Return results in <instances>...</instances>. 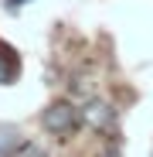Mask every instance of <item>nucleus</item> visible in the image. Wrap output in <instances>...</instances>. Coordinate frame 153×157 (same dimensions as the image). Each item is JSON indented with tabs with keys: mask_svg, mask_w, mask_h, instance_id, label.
Instances as JSON below:
<instances>
[{
	"mask_svg": "<svg viewBox=\"0 0 153 157\" xmlns=\"http://www.w3.org/2000/svg\"><path fill=\"white\" fill-rule=\"evenodd\" d=\"M85 120L92 123V126H99V130H106V126H112V109L106 106V102H92V106H85Z\"/></svg>",
	"mask_w": 153,
	"mask_h": 157,
	"instance_id": "3",
	"label": "nucleus"
},
{
	"mask_svg": "<svg viewBox=\"0 0 153 157\" xmlns=\"http://www.w3.org/2000/svg\"><path fill=\"white\" fill-rule=\"evenodd\" d=\"M41 123H44V130L51 137H71L75 130H78V123H82V116H78V109L71 106V102H51V106L44 109V116H41Z\"/></svg>",
	"mask_w": 153,
	"mask_h": 157,
	"instance_id": "1",
	"label": "nucleus"
},
{
	"mask_svg": "<svg viewBox=\"0 0 153 157\" xmlns=\"http://www.w3.org/2000/svg\"><path fill=\"white\" fill-rule=\"evenodd\" d=\"M7 4H10V7H14V10H17V7H20V4H27V0H7Z\"/></svg>",
	"mask_w": 153,
	"mask_h": 157,
	"instance_id": "5",
	"label": "nucleus"
},
{
	"mask_svg": "<svg viewBox=\"0 0 153 157\" xmlns=\"http://www.w3.org/2000/svg\"><path fill=\"white\" fill-rule=\"evenodd\" d=\"M24 147V137L17 133L14 126H0V157H14Z\"/></svg>",
	"mask_w": 153,
	"mask_h": 157,
	"instance_id": "2",
	"label": "nucleus"
},
{
	"mask_svg": "<svg viewBox=\"0 0 153 157\" xmlns=\"http://www.w3.org/2000/svg\"><path fill=\"white\" fill-rule=\"evenodd\" d=\"M17 78V55L7 48V44H0V86H7Z\"/></svg>",
	"mask_w": 153,
	"mask_h": 157,
	"instance_id": "4",
	"label": "nucleus"
}]
</instances>
